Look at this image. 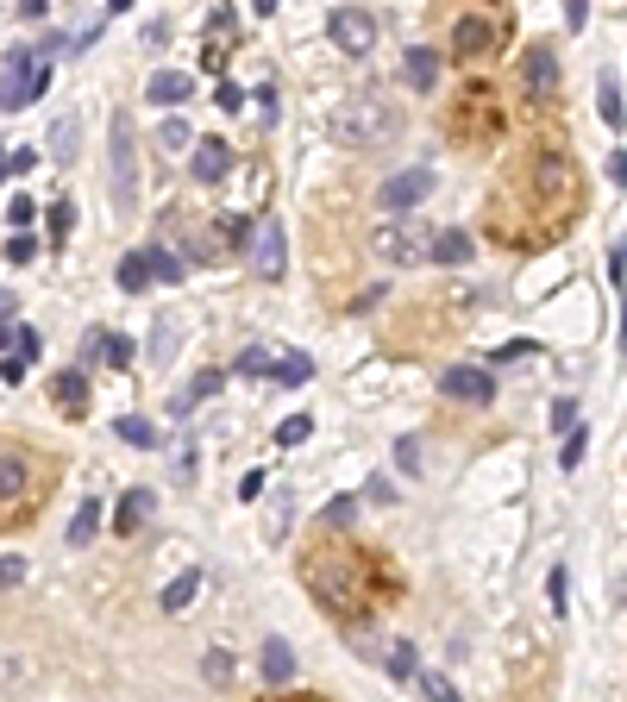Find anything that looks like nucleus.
Wrapping results in <instances>:
<instances>
[{
	"label": "nucleus",
	"mask_w": 627,
	"mask_h": 702,
	"mask_svg": "<svg viewBox=\"0 0 627 702\" xmlns=\"http://www.w3.org/2000/svg\"><path fill=\"white\" fill-rule=\"evenodd\" d=\"M220 383H226L220 370H201V377H195L189 389H182V395H170V414H176V420H189V414H195V402H207V395H220Z\"/></svg>",
	"instance_id": "nucleus-21"
},
{
	"label": "nucleus",
	"mask_w": 627,
	"mask_h": 702,
	"mask_svg": "<svg viewBox=\"0 0 627 702\" xmlns=\"http://www.w3.org/2000/svg\"><path fill=\"white\" fill-rule=\"evenodd\" d=\"M364 496H370V502H396V483H389V477H370Z\"/></svg>",
	"instance_id": "nucleus-49"
},
{
	"label": "nucleus",
	"mask_w": 627,
	"mask_h": 702,
	"mask_svg": "<svg viewBox=\"0 0 627 702\" xmlns=\"http://www.w3.org/2000/svg\"><path fill=\"white\" fill-rule=\"evenodd\" d=\"M32 257H38V239H32V232H13V239H7V264H32Z\"/></svg>",
	"instance_id": "nucleus-42"
},
{
	"label": "nucleus",
	"mask_w": 627,
	"mask_h": 702,
	"mask_svg": "<svg viewBox=\"0 0 627 702\" xmlns=\"http://www.w3.org/2000/svg\"><path fill=\"white\" fill-rule=\"evenodd\" d=\"M239 496H245V502H258V496H264V471H251V477L239 483Z\"/></svg>",
	"instance_id": "nucleus-54"
},
{
	"label": "nucleus",
	"mask_w": 627,
	"mask_h": 702,
	"mask_svg": "<svg viewBox=\"0 0 627 702\" xmlns=\"http://www.w3.org/2000/svg\"><path fill=\"white\" fill-rule=\"evenodd\" d=\"M251 232H258V220H251V214H220V239H226V245L251 251Z\"/></svg>",
	"instance_id": "nucleus-28"
},
{
	"label": "nucleus",
	"mask_w": 627,
	"mask_h": 702,
	"mask_svg": "<svg viewBox=\"0 0 627 702\" xmlns=\"http://www.w3.org/2000/svg\"><path fill=\"white\" fill-rule=\"evenodd\" d=\"M101 533V502L88 496V502H76V521H69V546H88Z\"/></svg>",
	"instance_id": "nucleus-24"
},
{
	"label": "nucleus",
	"mask_w": 627,
	"mask_h": 702,
	"mask_svg": "<svg viewBox=\"0 0 627 702\" xmlns=\"http://www.w3.org/2000/svg\"><path fill=\"white\" fill-rule=\"evenodd\" d=\"M69 214H76V207H69V201H51V239H57V245L69 239Z\"/></svg>",
	"instance_id": "nucleus-46"
},
{
	"label": "nucleus",
	"mask_w": 627,
	"mask_h": 702,
	"mask_svg": "<svg viewBox=\"0 0 627 702\" xmlns=\"http://www.w3.org/2000/svg\"><path fill=\"white\" fill-rule=\"evenodd\" d=\"M377 577H383V558L364 552L352 540H327L320 533V546H308L301 558V583H308V596L327 608L333 621L358 627L364 615H377Z\"/></svg>",
	"instance_id": "nucleus-1"
},
{
	"label": "nucleus",
	"mask_w": 627,
	"mask_h": 702,
	"mask_svg": "<svg viewBox=\"0 0 627 702\" xmlns=\"http://www.w3.org/2000/svg\"><path fill=\"white\" fill-rule=\"evenodd\" d=\"M546 602L565 615V571H552V577H546Z\"/></svg>",
	"instance_id": "nucleus-51"
},
{
	"label": "nucleus",
	"mask_w": 627,
	"mask_h": 702,
	"mask_svg": "<svg viewBox=\"0 0 627 702\" xmlns=\"http://www.w3.org/2000/svg\"><path fill=\"white\" fill-rule=\"evenodd\" d=\"M13 583H26V558H0V590H13Z\"/></svg>",
	"instance_id": "nucleus-47"
},
{
	"label": "nucleus",
	"mask_w": 627,
	"mask_h": 702,
	"mask_svg": "<svg viewBox=\"0 0 627 702\" xmlns=\"http://www.w3.org/2000/svg\"><path fill=\"white\" fill-rule=\"evenodd\" d=\"M251 270H258V276H283V264H289V257H283V226H276V214H258V232H251Z\"/></svg>",
	"instance_id": "nucleus-12"
},
{
	"label": "nucleus",
	"mask_w": 627,
	"mask_h": 702,
	"mask_svg": "<svg viewBox=\"0 0 627 702\" xmlns=\"http://www.w3.org/2000/svg\"><path fill=\"white\" fill-rule=\"evenodd\" d=\"M609 176H615L621 189H627V151H615V157H609Z\"/></svg>",
	"instance_id": "nucleus-56"
},
{
	"label": "nucleus",
	"mask_w": 627,
	"mask_h": 702,
	"mask_svg": "<svg viewBox=\"0 0 627 702\" xmlns=\"http://www.w3.org/2000/svg\"><path fill=\"white\" fill-rule=\"evenodd\" d=\"M32 163H38V151H7V170H13V176H26Z\"/></svg>",
	"instance_id": "nucleus-53"
},
{
	"label": "nucleus",
	"mask_w": 627,
	"mask_h": 702,
	"mask_svg": "<svg viewBox=\"0 0 627 702\" xmlns=\"http://www.w3.org/2000/svg\"><path fill=\"white\" fill-rule=\"evenodd\" d=\"M44 82H51V69H44L38 51H13L7 69H0V113H19L26 101L44 95Z\"/></svg>",
	"instance_id": "nucleus-4"
},
{
	"label": "nucleus",
	"mask_w": 627,
	"mask_h": 702,
	"mask_svg": "<svg viewBox=\"0 0 627 702\" xmlns=\"http://www.w3.org/2000/svg\"><path fill=\"white\" fill-rule=\"evenodd\" d=\"M232 671H239V665H232V652L226 646H207V659H201V677H207V684H232Z\"/></svg>",
	"instance_id": "nucleus-27"
},
{
	"label": "nucleus",
	"mask_w": 627,
	"mask_h": 702,
	"mask_svg": "<svg viewBox=\"0 0 627 702\" xmlns=\"http://www.w3.org/2000/svg\"><path fill=\"white\" fill-rule=\"evenodd\" d=\"M107 151H113V201L132 207V201H138V138H132V120H126V113H113Z\"/></svg>",
	"instance_id": "nucleus-6"
},
{
	"label": "nucleus",
	"mask_w": 627,
	"mask_h": 702,
	"mask_svg": "<svg viewBox=\"0 0 627 702\" xmlns=\"http://www.w3.org/2000/svg\"><path fill=\"white\" fill-rule=\"evenodd\" d=\"M151 508H157V496H151V489H126V496H120V508H113V533H138V527L151 521Z\"/></svg>",
	"instance_id": "nucleus-18"
},
{
	"label": "nucleus",
	"mask_w": 627,
	"mask_h": 702,
	"mask_svg": "<svg viewBox=\"0 0 627 702\" xmlns=\"http://www.w3.org/2000/svg\"><path fill=\"white\" fill-rule=\"evenodd\" d=\"M289 702H320V696H289Z\"/></svg>",
	"instance_id": "nucleus-58"
},
{
	"label": "nucleus",
	"mask_w": 627,
	"mask_h": 702,
	"mask_svg": "<svg viewBox=\"0 0 627 702\" xmlns=\"http://www.w3.org/2000/svg\"><path fill=\"white\" fill-rule=\"evenodd\" d=\"M552 427H559V433H577V427H584V420H577V402H552Z\"/></svg>",
	"instance_id": "nucleus-45"
},
{
	"label": "nucleus",
	"mask_w": 627,
	"mask_h": 702,
	"mask_svg": "<svg viewBox=\"0 0 627 702\" xmlns=\"http://www.w3.org/2000/svg\"><path fill=\"white\" fill-rule=\"evenodd\" d=\"M370 245H377V257H389V264H427V251H433V239H421V232L402 226V220H383Z\"/></svg>",
	"instance_id": "nucleus-11"
},
{
	"label": "nucleus",
	"mask_w": 627,
	"mask_h": 702,
	"mask_svg": "<svg viewBox=\"0 0 627 702\" xmlns=\"http://www.w3.org/2000/svg\"><path fill=\"white\" fill-rule=\"evenodd\" d=\"M308 433H314V420H308V414H289L283 427H276V446H301Z\"/></svg>",
	"instance_id": "nucleus-37"
},
{
	"label": "nucleus",
	"mask_w": 627,
	"mask_h": 702,
	"mask_svg": "<svg viewBox=\"0 0 627 702\" xmlns=\"http://www.w3.org/2000/svg\"><path fill=\"white\" fill-rule=\"evenodd\" d=\"M214 101L232 113V107H245V88H239V82H220V88H214Z\"/></svg>",
	"instance_id": "nucleus-48"
},
{
	"label": "nucleus",
	"mask_w": 627,
	"mask_h": 702,
	"mask_svg": "<svg viewBox=\"0 0 627 702\" xmlns=\"http://www.w3.org/2000/svg\"><path fill=\"white\" fill-rule=\"evenodd\" d=\"M51 395H57V414H69V420L88 414V377L82 370H63V377L51 383Z\"/></svg>",
	"instance_id": "nucleus-19"
},
{
	"label": "nucleus",
	"mask_w": 627,
	"mask_h": 702,
	"mask_svg": "<svg viewBox=\"0 0 627 702\" xmlns=\"http://www.w3.org/2000/svg\"><path fill=\"white\" fill-rule=\"evenodd\" d=\"M0 345H7V351H13L19 364H32V358H38V333H32V326H13V333L0 339Z\"/></svg>",
	"instance_id": "nucleus-35"
},
{
	"label": "nucleus",
	"mask_w": 627,
	"mask_h": 702,
	"mask_svg": "<svg viewBox=\"0 0 627 702\" xmlns=\"http://www.w3.org/2000/svg\"><path fill=\"white\" fill-rule=\"evenodd\" d=\"M189 95H195V76H189V69H157V76L145 82V101H151V107H182Z\"/></svg>",
	"instance_id": "nucleus-16"
},
{
	"label": "nucleus",
	"mask_w": 627,
	"mask_h": 702,
	"mask_svg": "<svg viewBox=\"0 0 627 702\" xmlns=\"http://www.w3.org/2000/svg\"><path fill=\"white\" fill-rule=\"evenodd\" d=\"M113 283H120L126 295L151 289V257H145V251H126V257H120V270H113Z\"/></svg>",
	"instance_id": "nucleus-22"
},
{
	"label": "nucleus",
	"mask_w": 627,
	"mask_h": 702,
	"mask_svg": "<svg viewBox=\"0 0 627 702\" xmlns=\"http://www.w3.org/2000/svg\"><path fill=\"white\" fill-rule=\"evenodd\" d=\"M521 358H540V345H533V339H508L496 351V364H521Z\"/></svg>",
	"instance_id": "nucleus-44"
},
{
	"label": "nucleus",
	"mask_w": 627,
	"mask_h": 702,
	"mask_svg": "<svg viewBox=\"0 0 627 702\" xmlns=\"http://www.w3.org/2000/svg\"><path fill=\"white\" fill-rule=\"evenodd\" d=\"M565 26H571V32L590 26V7H584V0H571V7H565Z\"/></svg>",
	"instance_id": "nucleus-52"
},
{
	"label": "nucleus",
	"mask_w": 627,
	"mask_h": 702,
	"mask_svg": "<svg viewBox=\"0 0 627 702\" xmlns=\"http://www.w3.org/2000/svg\"><path fill=\"white\" fill-rule=\"evenodd\" d=\"M195 590H201V571H182V577H176V583H170V590L157 596V602H164V615H182V608L195 602Z\"/></svg>",
	"instance_id": "nucleus-25"
},
{
	"label": "nucleus",
	"mask_w": 627,
	"mask_h": 702,
	"mask_svg": "<svg viewBox=\"0 0 627 702\" xmlns=\"http://www.w3.org/2000/svg\"><path fill=\"white\" fill-rule=\"evenodd\" d=\"M289 508H295V502H289V489H276V502H270V540H283V533H289V521H295Z\"/></svg>",
	"instance_id": "nucleus-36"
},
{
	"label": "nucleus",
	"mask_w": 627,
	"mask_h": 702,
	"mask_svg": "<svg viewBox=\"0 0 627 702\" xmlns=\"http://www.w3.org/2000/svg\"><path fill=\"white\" fill-rule=\"evenodd\" d=\"M439 395H452V402H471V408H490L496 402V377L477 364H446L439 370Z\"/></svg>",
	"instance_id": "nucleus-9"
},
{
	"label": "nucleus",
	"mask_w": 627,
	"mask_h": 702,
	"mask_svg": "<svg viewBox=\"0 0 627 702\" xmlns=\"http://www.w3.org/2000/svg\"><path fill=\"white\" fill-rule=\"evenodd\" d=\"M521 82H527L533 101H552V95H559V57H552L546 44H533V51L521 57Z\"/></svg>",
	"instance_id": "nucleus-13"
},
{
	"label": "nucleus",
	"mask_w": 627,
	"mask_h": 702,
	"mask_svg": "<svg viewBox=\"0 0 627 702\" xmlns=\"http://www.w3.org/2000/svg\"><path fill=\"white\" fill-rule=\"evenodd\" d=\"M502 32H508V19H502V13H464L458 26H452V57L477 69L483 57H496V51H502Z\"/></svg>",
	"instance_id": "nucleus-5"
},
{
	"label": "nucleus",
	"mask_w": 627,
	"mask_h": 702,
	"mask_svg": "<svg viewBox=\"0 0 627 702\" xmlns=\"http://www.w3.org/2000/svg\"><path fill=\"white\" fill-rule=\"evenodd\" d=\"M7 333H13V295L0 289V339H7Z\"/></svg>",
	"instance_id": "nucleus-55"
},
{
	"label": "nucleus",
	"mask_w": 627,
	"mask_h": 702,
	"mask_svg": "<svg viewBox=\"0 0 627 702\" xmlns=\"http://www.w3.org/2000/svg\"><path fill=\"white\" fill-rule=\"evenodd\" d=\"M414 659H421V652H414V640H396V646H389V677H421V665H414Z\"/></svg>",
	"instance_id": "nucleus-30"
},
{
	"label": "nucleus",
	"mask_w": 627,
	"mask_h": 702,
	"mask_svg": "<svg viewBox=\"0 0 627 702\" xmlns=\"http://www.w3.org/2000/svg\"><path fill=\"white\" fill-rule=\"evenodd\" d=\"M276 377H283V383H308V377H314V364L301 358V351H289V358L276 364Z\"/></svg>",
	"instance_id": "nucleus-41"
},
{
	"label": "nucleus",
	"mask_w": 627,
	"mask_h": 702,
	"mask_svg": "<svg viewBox=\"0 0 627 702\" xmlns=\"http://www.w3.org/2000/svg\"><path fill=\"white\" fill-rule=\"evenodd\" d=\"M327 38L339 44L345 57H370V51H377V13H370V7H333L327 13Z\"/></svg>",
	"instance_id": "nucleus-7"
},
{
	"label": "nucleus",
	"mask_w": 627,
	"mask_h": 702,
	"mask_svg": "<svg viewBox=\"0 0 627 702\" xmlns=\"http://www.w3.org/2000/svg\"><path fill=\"white\" fill-rule=\"evenodd\" d=\"M452 132H458V138H496V132H502V101H496L490 82H471V88L452 101Z\"/></svg>",
	"instance_id": "nucleus-3"
},
{
	"label": "nucleus",
	"mask_w": 627,
	"mask_h": 702,
	"mask_svg": "<svg viewBox=\"0 0 627 702\" xmlns=\"http://www.w3.org/2000/svg\"><path fill=\"white\" fill-rule=\"evenodd\" d=\"M421 690H427V702H458L452 677H439V671H421Z\"/></svg>",
	"instance_id": "nucleus-39"
},
{
	"label": "nucleus",
	"mask_w": 627,
	"mask_h": 702,
	"mask_svg": "<svg viewBox=\"0 0 627 702\" xmlns=\"http://www.w3.org/2000/svg\"><path fill=\"white\" fill-rule=\"evenodd\" d=\"M145 257H151V283H182V264L170 251H157V245H145Z\"/></svg>",
	"instance_id": "nucleus-34"
},
{
	"label": "nucleus",
	"mask_w": 627,
	"mask_h": 702,
	"mask_svg": "<svg viewBox=\"0 0 627 702\" xmlns=\"http://www.w3.org/2000/svg\"><path fill=\"white\" fill-rule=\"evenodd\" d=\"M157 145H164L170 157H176V151H195V132H189V120H182V113H170V120L157 126Z\"/></svg>",
	"instance_id": "nucleus-26"
},
{
	"label": "nucleus",
	"mask_w": 627,
	"mask_h": 702,
	"mask_svg": "<svg viewBox=\"0 0 627 702\" xmlns=\"http://www.w3.org/2000/svg\"><path fill=\"white\" fill-rule=\"evenodd\" d=\"M439 69H446V57H439L433 44H414V51L402 57V82H408V88H433Z\"/></svg>",
	"instance_id": "nucleus-17"
},
{
	"label": "nucleus",
	"mask_w": 627,
	"mask_h": 702,
	"mask_svg": "<svg viewBox=\"0 0 627 702\" xmlns=\"http://www.w3.org/2000/svg\"><path fill=\"white\" fill-rule=\"evenodd\" d=\"M402 132V107H389L383 95H345L339 107H327V138L333 145H389Z\"/></svg>",
	"instance_id": "nucleus-2"
},
{
	"label": "nucleus",
	"mask_w": 627,
	"mask_h": 702,
	"mask_svg": "<svg viewBox=\"0 0 627 702\" xmlns=\"http://www.w3.org/2000/svg\"><path fill=\"white\" fill-rule=\"evenodd\" d=\"M7 176H13V170H7V151H0V182H7Z\"/></svg>",
	"instance_id": "nucleus-57"
},
{
	"label": "nucleus",
	"mask_w": 627,
	"mask_h": 702,
	"mask_svg": "<svg viewBox=\"0 0 627 702\" xmlns=\"http://www.w3.org/2000/svg\"><path fill=\"white\" fill-rule=\"evenodd\" d=\"M396 458H402V471H421V439H402Z\"/></svg>",
	"instance_id": "nucleus-50"
},
{
	"label": "nucleus",
	"mask_w": 627,
	"mask_h": 702,
	"mask_svg": "<svg viewBox=\"0 0 627 702\" xmlns=\"http://www.w3.org/2000/svg\"><path fill=\"white\" fill-rule=\"evenodd\" d=\"M433 264H446V270H458V264H471V232H458V226H446V232H433Z\"/></svg>",
	"instance_id": "nucleus-20"
},
{
	"label": "nucleus",
	"mask_w": 627,
	"mask_h": 702,
	"mask_svg": "<svg viewBox=\"0 0 627 702\" xmlns=\"http://www.w3.org/2000/svg\"><path fill=\"white\" fill-rule=\"evenodd\" d=\"M533 189H540L552 207H571V201H577V170H571V157H565V151H546L540 163H533Z\"/></svg>",
	"instance_id": "nucleus-10"
},
{
	"label": "nucleus",
	"mask_w": 627,
	"mask_h": 702,
	"mask_svg": "<svg viewBox=\"0 0 627 702\" xmlns=\"http://www.w3.org/2000/svg\"><path fill=\"white\" fill-rule=\"evenodd\" d=\"M239 370H245V377H270V370H276V358L251 345V351H239Z\"/></svg>",
	"instance_id": "nucleus-40"
},
{
	"label": "nucleus",
	"mask_w": 627,
	"mask_h": 702,
	"mask_svg": "<svg viewBox=\"0 0 627 702\" xmlns=\"http://www.w3.org/2000/svg\"><path fill=\"white\" fill-rule=\"evenodd\" d=\"M189 170H195V182H226V176H232V151H226V138H195Z\"/></svg>",
	"instance_id": "nucleus-15"
},
{
	"label": "nucleus",
	"mask_w": 627,
	"mask_h": 702,
	"mask_svg": "<svg viewBox=\"0 0 627 702\" xmlns=\"http://www.w3.org/2000/svg\"><path fill=\"white\" fill-rule=\"evenodd\" d=\"M69 157H76V120L63 113V120L51 126V163H69Z\"/></svg>",
	"instance_id": "nucleus-31"
},
{
	"label": "nucleus",
	"mask_w": 627,
	"mask_h": 702,
	"mask_svg": "<svg viewBox=\"0 0 627 702\" xmlns=\"http://www.w3.org/2000/svg\"><path fill=\"white\" fill-rule=\"evenodd\" d=\"M433 182H439V176H433V163H408V170H396V176H389L383 189H377V207H389V214L402 220L408 207H421V201L433 195Z\"/></svg>",
	"instance_id": "nucleus-8"
},
{
	"label": "nucleus",
	"mask_w": 627,
	"mask_h": 702,
	"mask_svg": "<svg viewBox=\"0 0 627 702\" xmlns=\"http://www.w3.org/2000/svg\"><path fill=\"white\" fill-rule=\"evenodd\" d=\"M584 452H590V433L577 427V433H565V452H559V464H565V471H577V464H584Z\"/></svg>",
	"instance_id": "nucleus-38"
},
{
	"label": "nucleus",
	"mask_w": 627,
	"mask_h": 702,
	"mask_svg": "<svg viewBox=\"0 0 627 702\" xmlns=\"http://www.w3.org/2000/svg\"><path fill=\"white\" fill-rule=\"evenodd\" d=\"M289 677H295L289 640H264V684H289Z\"/></svg>",
	"instance_id": "nucleus-23"
},
{
	"label": "nucleus",
	"mask_w": 627,
	"mask_h": 702,
	"mask_svg": "<svg viewBox=\"0 0 627 702\" xmlns=\"http://www.w3.org/2000/svg\"><path fill=\"white\" fill-rule=\"evenodd\" d=\"M120 439H126V446H157V427L145 414H120Z\"/></svg>",
	"instance_id": "nucleus-32"
},
{
	"label": "nucleus",
	"mask_w": 627,
	"mask_h": 702,
	"mask_svg": "<svg viewBox=\"0 0 627 702\" xmlns=\"http://www.w3.org/2000/svg\"><path fill=\"white\" fill-rule=\"evenodd\" d=\"M7 220H13L19 232H26V226L38 220V201H32V195H13V201H7Z\"/></svg>",
	"instance_id": "nucleus-43"
},
{
	"label": "nucleus",
	"mask_w": 627,
	"mask_h": 702,
	"mask_svg": "<svg viewBox=\"0 0 627 702\" xmlns=\"http://www.w3.org/2000/svg\"><path fill=\"white\" fill-rule=\"evenodd\" d=\"M26 483H32V458L26 452H0V514H13L19 502H26Z\"/></svg>",
	"instance_id": "nucleus-14"
},
{
	"label": "nucleus",
	"mask_w": 627,
	"mask_h": 702,
	"mask_svg": "<svg viewBox=\"0 0 627 702\" xmlns=\"http://www.w3.org/2000/svg\"><path fill=\"white\" fill-rule=\"evenodd\" d=\"M596 107H602V120H609V126H621V88H615L609 69L596 76Z\"/></svg>",
	"instance_id": "nucleus-29"
},
{
	"label": "nucleus",
	"mask_w": 627,
	"mask_h": 702,
	"mask_svg": "<svg viewBox=\"0 0 627 702\" xmlns=\"http://www.w3.org/2000/svg\"><path fill=\"white\" fill-rule=\"evenodd\" d=\"M352 521H358V502H352V496H333L327 514H320V527H333V533H345Z\"/></svg>",
	"instance_id": "nucleus-33"
}]
</instances>
